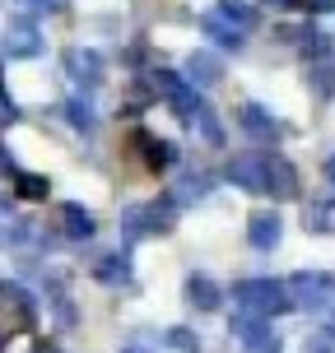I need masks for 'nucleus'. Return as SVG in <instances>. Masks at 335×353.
I'll use <instances>...</instances> for the list:
<instances>
[{"instance_id": "nucleus-1", "label": "nucleus", "mask_w": 335, "mask_h": 353, "mask_svg": "<svg viewBox=\"0 0 335 353\" xmlns=\"http://www.w3.org/2000/svg\"><path fill=\"white\" fill-rule=\"evenodd\" d=\"M233 298H238V312H247V316H280L289 312L294 302H289V288L280 279H242L233 288Z\"/></svg>"}, {"instance_id": "nucleus-2", "label": "nucleus", "mask_w": 335, "mask_h": 353, "mask_svg": "<svg viewBox=\"0 0 335 353\" xmlns=\"http://www.w3.org/2000/svg\"><path fill=\"white\" fill-rule=\"evenodd\" d=\"M284 288H289V302L294 307H307V312H326L335 302V274H326V270H303Z\"/></svg>"}, {"instance_id": "nucleus-3", "label": "nucleus", "mask_w": 335, "mask_h": 353, "mask_svg": "<svg viewBox=\"0 0 335 353\" xmlns=\"http://www.w3.org/2000/svg\"><path fill=\"white\" fill-rule=\"evenodd\" d=\"M173 214H177V205H173V200H154V205H131V210H126V219H122L126 242H140V237L168 232Z\"/></svg>"}, {"instance_id": "nucleus-4", "label": "nucleus", "mask_w": 335, "mask_h": 353, "mask_svg": "<svg viewBox=\"0 0 335 353\" xmlns=\"http://www.w3.org/2000/svg\"><path fill=\"white\" fill-rule=\"evenodd\" d=\"M233 339H242V353H280V335L261 316H247V312L233 316Z\"/></svg>"}, {"instance_id": "nucleus-5", "label": "nucleus", "mask_w": 335, "mask_h": 353, "mask_svg": "<svg viewBox=\"0 0 335 353\" xmlns=\"http://www.w3.org/2000/svg\"><path fill=\"white\" fill-rule=\"evenodd\" d=\"M154 88H159L163 98L173 103V112L182 117V121H191L195 112H200V98H195V88L182 79V74H173V70H159L154 74Z\"/></svg>"}, {"instance_id": "nucleus-6", "label": "nucleus", "mask_w": 335, "mask_h": 353, "mask_svg": "<svg viewBox=\"0 0 335 353\" xmlns=\"http://www.w3.org/2000/svg\"><path fill=\"white\" fill-rule=\"evenodd\" d=\"M229 181H238L242 191L265 195V186H270V176H265V154H242V159H233L229 163Z\"/></svg>"}, {"instance_id": "nucleus-7", "label": "nucleus", "mask_w": 335, "mask_h": 353, "mask_svg": "<svg viewBox=\"0 0 335 353\" xmlns=\"http://www.w3.org/2000/svg\"><path fill=\"white\" fill-rule=\"evenodd\" d=\"M238 125L247 130L251 140H261V144H270L275 135H280V121H275V117H270L261 103H242V112H238Z\"/></svg>"}, {"instance_id": "nucleus-8", "label": "nucleus", "mask_w": 335, "mask_h": 353, "mask_svg": "<svg viewBox=\"0 0 335 353\" xmlns=\"http://www.w3.org/2000/svg\"><path fill=\"white\" fill-rule=\"evenodd\" d=\"M66 65H70V74H75V84H79V88H98V84H103V56H98V52L75 47V52L66 56Z\"/></svg>"}, {"instance_id": "nucleus-9", "label": "nucleus", "mask_w": 335, "mask_h": 353, "mask_svg": "<svg viewBox=\"0 0 335 353\" xmlns=\"http://www.w3.org/2000/svg\"><path fill=\"white\" fill-rule=\"evenodd\" d=\"M224 79V61L214 52H191V61H186V84L191 88H210Z\"/></svg>"}, {"instance_id": "nucleus-10", "label": "nucleus", "mask_w": 335, "mask_h": 353, "mask_svg": "<svg viewBox=\"0 0 335 353\" xmlns=\"http://www.w3.org/2000/svg\"><path fill=\"white\" fill-rule=\"evenodd\" d=\"M280 237H284V223H280V214H251V228H247V242L256 251H270V247H280Z\"/></svg>"}, {"instance_id": "nucleus-11", "label": "nucleus", "mask_w": 335, "mask_h": 353, "mask_svg": "<svg viewBox=\"0 0 335 353\" xmlns=\"http://www.w3.org/2000/svg\"><path fill=\"white\" fill-rule=\"evenodd\" d=\"M219 298H224V293H219V283H214L210 274H191V279H186V302H191V307L214 312V307H219Z\"/></svg>"}, {"instance_id": "nucleus-12", "label": "nucleus", "mask_w": 335, "mask_h": 353, "mask_svg": "<svg viewBox=\"0 0 335 353\" xmlns=\"http://www.w3.org/2000/svg\"><path fill=\"white\" fill-rule=\"evenodd\" d=\"M135 144H140V149H149V154H144V163H149V168H173V163H177V144L159 140V135H149V130H135Z\"/></svg>"}, {"instance_id": "nucleus-13", "label": "nucleus", "mask_w": 335, "mask_h": 353, "mask_svg": "<svg viewBox=\"0 0 335 353\" xmlns=\"http://www.w3.org/2000/svg\"><path fill=\"white\" fill-rule=\"evenodd\" d=\"M303 223H307V232H335V195L312 200V205L303 210Z\"/></svg>"}, {"instance_id": "nucleus-14", "label": "nucleus", "mask_w": 335, "mask_h": 353, "mask_svg": "<svg viewBox=\"0 0 335 353\" xmlns=\"http://www.w3.org/2000/svg\"><path fill=\"white\" fill-rule=\"evenodd\" d=\"M200 33L205 37H214L224 52H233V47H242V28H233L229 19H219V14H205L200 19Z\"/></svg>"}, {"instance_id": "nucleus-15", "label": "nucleus", "mask_w": 335, "mask_h": 353, "mask_svg": "<svg viewBox=\"0 0 335 353\" xmlns=\"http://www.w3.org/2000/svg\"><path fill=\"white\" fill-rule=\"evenodd\" d=\"M61 223H66V232H70L75 242H79V237H93V214L84 210V205H61Z\"/></svg>"}, {"instance_id": "nucleus-16", "label": "nucleus", "mask_w": 335, "mask_h": 353, "mask_svg": "<svg viewBox=\"0 0 335 353\" xmlns=\"http://www.w3.org/2000/svg\"><path fill=\"white\" fill-rule=\"evenodd\" d=\"M205 195H210V176H182V181H177V200L173 205H191V200H205Z\"/></svg>"}, {"instance_id": "nucleus-17", "label": "nucleus", "mask_w": 335, "mask_h": 353, "mask_svg": "<svg viewBox=\"0 0 335 353\" xmlns=\"http://www.w3.org/2000/svg\"><path fill=\"white\" fill-rule=\"evenodd\" d=\"M93 279H103V283H126V279H131V270H126L122 256H103V261L93 265Z\"/></svg>"}, {"instance_id": "nucleus-18", "label": "nucleus", "mask_w": 335, "mask_h": 353, "mask_svg": "<svg viewBox=\"0 0 335 353\" xmlns=\"http://www.w3.org/2000/svg\"><path fill=\"white\" fill-rule=\"evenodd\" d=\"M214 14H219V19H229L233 28H247L256 10H251L247 0H219V10H214Z\"/></svg>"}, {"instance_id": "nucleus-19", "label": "nucleus", "mask_w": 335, "mask_h": 353, "mask_svg": "<svg viewBox=\"0 0 335 353\" xmlns=\"http://www.w3.org/2000/svg\"><path fill=\"white\" fill-rule=\"evenodd\" d=\"M163 349H173V353H200V339H195L186 325H173V330L163 335Z\"/></svg>"}, {"instance_id": "nucleus-20", "label": "nucleus", "mask_w": 335, "mask_h": 353, "mask_svg": "<svg viewBox=\"0 0 335 353\" xmlns=\"http://www.w3.org/2000/svg\"><path fill=\"white\" fill-rule=\"evenodd\" d=\"M191 121H200V130H205V140H210V144H224V130H219V121H214V112L205 103H200V112H195Z\"/></svg>"}, {"instance_id": "nucleus-21", "label": "nucleus", "mask_w": 335, "mask_h": 353, "mask_svg": "<svg viewBox=\"0 0 335 353\" xmlns=\"http://www.w3.org/2000/svg\"><path fill=\"white\" fill-rule=\"evenodd\" d=\"M15 181L23 186L19 195H28V200H42V195H47V176H28V172H19Z\"/></svg>"}, {"instance_id": "nucleus-22", "label": "nucleus", "mask_w": 335, "mask_h": 353, "mask_svg": "<svg viewBox=\"0 0 335 353\" xmlns=\"http://www.w3.org/2000/svg\"><path fill=\"white\" fill-rule=\"evenodd\" d=\"M312 88H317L321 98H331L335 93V65H317V70H312Z\"/></svg>"}, {"instance_id": "nucleus-23", "label": "nucleus", "mask_w": 335, "mask_h": 353, "mask_svg": "<svg viewBox=\"0 0 335 353\" xmlns=\"http://www.w3.org/2000/svg\"><path fill=\"white\" fill-rule=\"evenodd\" d=\"M10 47H15L19 56H33L37 52V33L33 28H19V33H10Z\"/></svg>"}, {"instance_id": "nucleus-24", "label": "nucleus", "mask_w": 335, "mask_h": 353, "mask_svg": "<svg viewBox=\"0 0 335 353\" xmlns=\"http://www.w3.org/2000/svg\"><path fill=\"white\" fill-rule=\"evenodd\" d=\"M70 121H75V130H88V125H93V107H88L84 98L70 103Z\"/></svg>"}, {"instance_id": "nucleus-25", "label": "nucleus", "mask_w": 335, "mask_h": 353, "mask_svg": "<svg viewBox=\"0 0 335 353\" xmlns=\"http://www.w3.org/2000/svg\"><path fill=\"white\" fill-rule=\"evenodd\" d=\"M265 5H275V10H307V0H265Z\"/></svg>"}, {"instance_id": "nucleus-26", "label": "nucleus", "mask_w": 335, "mask_h": 353, "mask_svg": "<svg viewBox=\"0 0 335 353\" xmlns=\"http://www.w3.org/2000/svg\"><path fill=\"white\" fill-rule=\"evenodd\" d=\"M307 10H335V0H307Z\"/></svg>"}, {"instance_id": "nucleus-27", "label": "nucleus", "mask_w": 335, "mask_h": 353, "mask_svg": "<svg viewBox=\"0 0 335 353\" xmlns=\"http://www.w3.org/2000/svg\"><path fill=\"white\" fill-rule=\"evenodd\" d=\"M326 176H331V181H335V159H326Z\"/></svg>"}, {"instance_id": "nucleus-28", "label": "nucleus", "mask_w": 335, "mask_h": 353, "mask_svg": "<svg viewBox=\"0 0 335 353\" xmlns=\"http://www.w3.org/2000/svg\"><path fill=\"white\" fill-rule=\"evenodd\" d=\"M126 353H149V349H144V344H131V349H126Z\"/></svg>"}]
</instances>
